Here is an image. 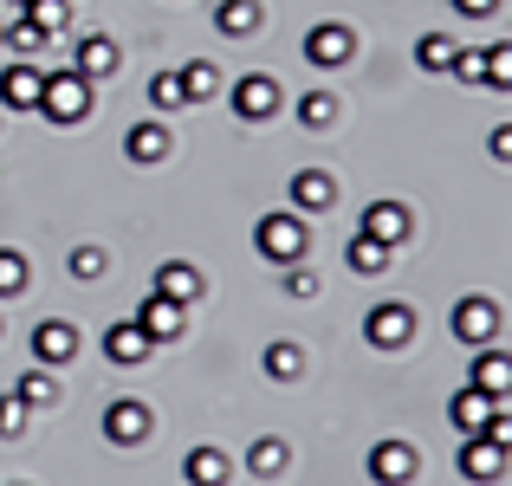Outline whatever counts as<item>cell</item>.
Returning <instances> with one entry per match:
<instances>
[{"label": "cell", "instance_id": "1", "mask_svg": "<svg viewBox=\"0 0 512 486\" xmlns=\"http://www.w3.org/2000/svg\"><path fill=\"white\" fill-rule=\"evenodd\" d=\"M39 111H46L52 124H85V117H91V78L46 72V78H39Z\"/></svg>", "mask_w": 512, "mask_h": 486}, {"label": "cell", "instance_id": "2", "mask_svg": "<svg viewBox=\"0 0 512 486\" xmlns=\"http://www.w3.org/2000/svg\"><path fill=\"white\" fill-rule=\"evenodd\" d=\"M253 247L266 253L273 266H292L312 253V234H305V214H266L260 227H253Z\"/></svg>", "mask_w": 512, "mask_h": 486}, {"label": "cell", "instance_id": "3", "mask_svg": "<svg viewBox=\"0 0 512 486\" xmlns=\"http://www.w3.org/2000/svg\"><path fill=\"white\" fill-rule=\"evenodd\" d=\"M363 337H370L376 350H409V344H415V305H402V299L370 305V318H363Z\"/></svg>", "mask_w": 512, "mask_h": 486}, {"label": "cell", "instance_id": "4", "mask_svg": "<svg viewBox=\"0 0 512 486\" xmlns=\"http://www.w3.org/2000/svg\"><path fill=\"white\" fill-rule=\"evenodd\" d=\"M448 331L461 337V344H474V350L493 344V337H500V305H493L487 292H467V299L448 312Z\"/></svg>", "mask_w": 512, "mask_h": 486}, {"label": "cell", "instance_id": "5", "mask_svg": "<svg viewBox=\"0 0 512 486\" xmlns=\"http://www.w3.org/2000/svg\"><path fill=\"white\" fill-rule=\"evenodd\" d=\"M150 435H156V415H150V402H143V396H124V402L104 409V441L137 448V441H150Z\"/></svg>", "mask_w": 512, "mask_h": 486}, {"label": "cell", "instance_id": "6", "mask_svg": "<svg viewBox=\"0 0 512 486\" xmlns=\"http://www.w3.org/2000/svg\"><path fill=\"white\" fill-rule=\"evenodd\" d=\"M363 467H370L376 486H409L415 474H422V454H415V441H376Z\"/></svg>", "mask_w": 512, "mask_h": 486}, {"label": "cell", "instance_id": "7", "mask_svg": "<svg viewBox=\"0 0 512 486\" xmlns=\"http://www.w3.org/2000/svg\"><path fill=\"white\" fill-rule=\"evenodd\" d=\"M305 59H312V65H325V72H338V65L357 59V33H350L344 20L312 26V33H305Z\"/></svg>", "mask_w": 512, "mask_h": 486}, {"label": "cell", "instance_id": "8", "mask_svg": "<svg viewBox=\"0 0 512 486\" xmlns=\"http://www.w3.org/2000/svg\"><path fill=\"white\" fill-rule=\"evenodd\" d=\"M279 104H286V98H279V85H273L266 72H247V78L234 85V117H240V124H266Z\"/></svg>", "mask_w": 512, "mask_h": 486}, {"label": "cell", "instance_id": "9", "mask_svg": "<svg viewBox=\"0 0 512 486\" xmlns=\"http://www.w3.org/2000/svg\"><path fill=\"white\" fill-rule=\"evenodd\" d=\"M506 461L512 454L500 448V441H487V435H461V474L474 480V486H493L506 474Z\"/></svg>", "mask_w": 512, "mask_h": 486}, {"label": "cell", "instance_id": "10", "mask_svg": "<svg viewBox=\"0 0 512 486\" xmlns=\"http://www.w3.org/2000/svg\"><path fill=\"white\" fill-rule=\"evenodd\" d=\"M137 324H143V337H150V344H169V337L188 331V305H175V299H163V292H150V299L137 305Z\"/></svg>", "mask_w": 512, "mask_h": 486}, {"label": "cell", "instance_id": "11", "mask_svg": "<svg viewBox=\"0 0 512 486\" xmlns=\"http://www.w3.org/2000/svg\"><path fill=\"white\" fill-rule=\"evenodd\" d=\"M104 357H111L117 370H137V363H150V357H156V344L143 337V324H137V318H124V324H111V331H104Z\"/></svg>", "mask_w": 512, "mask_h": 486}, {"label": "cell", "instance_id": "12", "mask_svg": "<svg viewBox=\"0 0 512 486\" xmlns=\"http://www.w3.org/2000/svg\"><path fill=\"white\" fill-rule=\"evenodd\" d=\"M363 234L383 240V247H402V240L415 234V214L402 208V201H370V208H363Z\"/></svg>", "mask_w": 512, "mask_h": 486}, {"label": "cell", "instance_id": "13", "mask_svg": "<svg viewBox=\"0 0 512 486\" xmlns=\"http://www.w3.org/2000/svg\"><path fill=\"white\" fill-rule=\"evenodd\" d=\"M117 65H124V52H117L104 33H85V39L72 46V72H78V78H91V85H98V78H111Z\"/></svg>", "mask_w": 512, "mask_h": 486}, {"label": "cell", "instance_id": "14", "mask_svg": "<svg viewBox=\"0 0 512 486\" xmlns=\"http://www.w3.org/2000/svg\"><path fill=\"white\" fill-rule=\"evenodd\" d=\"M78 357V331L65 318H46V324H33V363H72Z\"/></svg>", "mask_w": 512, "mask_h": 486}, {"label": "cell", "instance_id": "15", "mask_svg": "<svg viewBox=\"0 0 512 486\" xmlns=\"http://www.w3.org/2000/svg\"><path fill=\"white\" fill-rule=\"evenodd\" d=\"M500 409V402L487 396V389H454V402H448V422H454V435H480V428H487V415Z\"/></svg>", "mask_w": 512, "mask_h": 486}, {"label": "cell", "instance_id": "16", "mask_svg": "<svg viewBox=\"0 0 512 486\" xmlns=\"http://www.w3.org/2000/svg\"><path fill=\"white\" fill-rule=\"evenodd\" d=\"M474 389H487L493 402H512V357H506V350L480 344V357H474Z\"/></svg>", "mask_w": 512, "mask_h": 486}, {"label": "cell", "instance_id": "17", "mask_svg": "<svg viewBox=\"0 0 512 486\" xmlns=\"http://www.w3.org/2000/svg\"><path fill=\"white\" fill-rule=\"evenodd\" d=\"M39 78L46 72H33V65H7L0 72V111H39Z\"/></svg>", "mask_w": 512, "mask_h": 486}, {"label": "cell", "instance_id": "18", "mask_svg": "<svg viewBox=\"0 0 512 486\" xmlns=\"http://www.w3.org/2000/svg\"><path fill=\"white\" fill-rule=\"evenodd\" d=\"M292 201H299L305 214H325V208H338V182H331L325 169H299L292 175Z\"/></svg>", "mask_w": 512, "mask_h": 486}, {"label": "cell", "instance_id": "19", "mask_svg": "<svg viewBox=\"0 0 512 486\" xmlns=\"http://www.w3.org/2000/svg\"><path fill=\"white\" fill-rule=\"evenodd\" d=\"M214 26H221L227 39H247V33L266 26V7L260 0H221V7H214Z\"/></svg>", "mask_w": 512, "mask_h": 486}, {"label": "cell", "instance_id": "20", "mask_svg": "<svg viewBox=\"0 0 512 486\" xmlns=\"http://www.w3.org/2000/svg\"><path fill=\"white\" fill-rule=\"evenodd\" d=\"M227 474H234V461L221 448H188V461H182L188 486H227Z\"/></svg>", "mask_w": 512, "mask_h": 486}, {"label": "cell", "instance_id": "21", "mask_svg": "<svg viewBox=\"0 0 512 486\" xmlns=\"http://www.w3.org/2000/svg\"><path fill=\"white\" fill-rule=\"evenodd\" d=\"M169 150H175V143H169L163 124H130V137H124V156L130 162H143V169H150V162H163Z\"/></svg>", "mask_w": 512, "mask_h": 486}, {"label": "cell", "instance_id": "22", "mask_svg": "<svg viewBox=\"0 0 512 486\" xmlns=\"http://www.w3.org/2000/svg\"><path fill=\"white\" fill-rule=\"evenodd\" d=\"M156 292H163V299H175V305H195L201 299V273L188 260H169L163 273H156Z\"/></svg>", "mask_w": 512, "mask_h": 486}, {"label": "cell", "instance_id": "23", "mask_svg": "<svg viewBox=\"0 0 512 486\" xmlns=\"http://www.w3.org/2000/svg\"><path fill=\"white\" fill-rule=\"evenodd\" d=\"M266 376H273V383H299L305 376V344H292V337H279V344H266Z\"/></svg>", "mask_w": 512, "mask_h": 486}, {"label": "cell", "instance_id": "24", "mask_svg": "<svg viewBox=\"0 0 512 486\" xmlns=\"http://www.w3.org/2000/svg\"><path fill=\"white\" fill-rule=\"evenodd\" d=\"M13 396L26 402V409H59V383H52V370L46 363H33V370L13 383Z\"/></svg>", "mask_w": 512, "mask_h": 486}, {"label": "cell", "instance_id": "25", "mask_svg": "<svg viewBox=\"0 0 512 486\" xmlns=\"http://www.w3.org/2000/svg\"><path fill=\"white\" fill-rule=\"evenodd\" d=\"M286 461H292V448H286L279 435H260V441L247 448V467H253L260 480H279V474H286Z\"/></svg>", "mask_w": 512, "mask_h": 486}, {"label": "cell", "instance_id": "26", "mask_svg": "<svg viewBox=\"0 0 512 486\" xmlns=\"http://www.w3.org/2000/svg\"><path fill=\"white\" fill-rule=\"evenodd\" d=\"M20 20H33L46 39H59L65 26H72V0H26V7H20Z\"/></svg>", "mask_w": 512, "mask_h": 486}, {"label": "cell", "instance_id": "27", "mask_svg": "<svg viewBox=\"0 0 512 486\" xmlns=\"http://www.w3.org/2000/svg\"><path fill=\"white\" fill-rule=\"evenodd\" d=\"M389 253H396V247H383V240H370V234H350L344 266H350V273H383V266H389Z\"/></svg>", "mask_w": 512, "mask_h": 486}, {"label": "cell", "instance_id": "28", "mask_svg": "<svg viewBox=\"0 0 512 486\" xmlns=\"http://www.w3.org/2000/svg\"><path fill=\"white\" fill-rule=\"evenodd\" d=\"M454 52H461V39H448V33H422L415 39V65H422V72H448Z\"/></svg>", "mask_w": 512, "mask_h": 486}, {"label": "cell", "instance_id": "29", "mask_svg": "<svg viewBox=\"0 0 512 486\" xmlns=\"http://www.w3.org/2000/svg\"><path fill=\"white\" fill-rule=\"evenodd\" d=\"M299 124L305 130H331L338 124V91H305L299 98Z\"/></svg>", "mask_w": 512, "mask_h": 486}, {"label": "cell", "instance_id": "30", "mask_svg": "<svg viewBox=\"0 0 512 486\" xmlns=\"http://www.w3.org/2000/svg\"><path fill=\"white\" fill-rule=\"evenodd\" d=\"M175 78H182L188 104H201V98H214V91H221V72H214L208 59H188V65H182V72H175Z\"/></svg>", "mask_w": 512, "mask_h": 486}, {"label": "cell", "instance_id": "31", "mask_svg": "<svg viewBox=\"0 0 512 486\" xmlns=\"http://www.w3.org/2000/svg\"><path fill=\"white\" fill-rule=\"evenodd\" d=\"M150 104H156V111H182V104H188L182 78H175V72H156L150 78Z\"/></svg>", "mask_w": 512, "mask_h": 486}, {"label": "cell", "instance_id": "32", "mask_svg": "<svg viewBox=\"0 0 512 486\" xmlns=\"http://www.w3.org/2000/svg\"><path fill=\"white\" fill-rule=\"evenodd\" d=\"M448 72H454V78H467V85H487V46H461Z\"/></svg>", "mask_w": 512, "mask_h": 486}, {"label": "cell", "instance_id": "33", "mask_svg": "<svg viewBox=\"0 0 512 486\" xmlns=\"http://www.w3.org/2000/svg\"><path fill=\"white\" fill-rule=\"evenodd\" d=\"M0 46H13V52H20V59H33V52H39V46H46V33H39V26H33V20H13V26H7V33H0Z\"/></svg>", "mask_w": 512, "mask_h": 486}, {"label": "cell", "instance_id": "34", "mask_svg": "<svg viewBox=\"0 0 512 486\" xmlns=\"http://www.w3.org/2000/svg\"><path fill=\"white\" fill-rule=\"evenodd\" d=\"M286 273V299H318V273H312V260H292V266H279Z\"/></svg>", "mask_w": 512, "mask_h": 486}, {"label": "cell", "instance_id": "35", "mask_svg": "<svg viewBox=\"0 0 512 486\" xmlns=\"http://www.w3.org/2000/svg\"><path fill=\"white\" fill-rule=\"evenodd\" d=\"M26 286V253H13V247H0V299H13V292Z\"/></svg>", "mask_w": 512, "mask_h": 486}, {"label": "cell", "instance_id": "36", "mask_svg": "<svg viewBox=\"0 0 512 486\" xmlns=\"http://www.w3.org/2000/svg\"><path fill=\"white\" fill-rule=\"evenodd\" d=\"M104 273H111V253H98V247H78L72 253V279H85V286H91V279H104Z\"/></svg>", "mask_w": 512, "mask_h": 486}, {"label": "cell", "instance_id": "37", "mask_svg": "<svg viewBox=\"0 0 512 486\" xmlns=\"http://www.w3.org/2000/svg\"><path fill=\"white\" fill-rule=\"evenodd\" d=\"M487 85L512 91V39H500V46H487Z\"/></svg>", "mask_w": 512, "mask_h": 486}, {"label": "cell", "instance_id": "38", "mask_svg": "<svg viewBox=\"0 0 512 486\" xmlns=\"http://www.w3.org/2000/svg\"><path fill=\"white\" fill-rule=\"evenodd\" d=\"M26 415H33V409H26V402L20 396H13V389H7V396H0V435H26Z\"/></svg>", "mask_w": 512, "mask_h": 486}, {"label": "cell", "instance_id": "39", "mask_svg": "<svg viewBox=\"0 0 512 486\" xmlns=\"http://www.w3.org/2000/svg\"><path fill=\"white\" fill-rule=\"evenodd\" d=\"M480 435H487V441H500V448L512 454V409H493V415H487V428H480Z\"/></svg>", "mask_w": 512, "mask_h": 486}, {"label": "cell", "instance_id": "40", "mask_svg": "<svg viewBox=\"0 0 512 486\" xmlns=\"http://www.w3.org/2000/svg\"><path fill=\"white\" fill-rule=\"evenodd\" d=\"M487 150L500 156V162H512V124H500V130H493V137H487Z\"/></svg>", "mask_w": 512, "mask_h": 486}, {"label": "cell", "instance_id": "41", "mask_svg": "<svg viewBox=\"0 0 512 486\" xmlns=\"http://www.w3.org/2000/svg\"><path fill=\"white\" fill-rule=\"evenodd\" d=\"M493 7H500V0H454V13H467V20H487Z\"/></svg>", "mask_w": 512, "mask_h": 486}, {"label": "cell", "instance_id": "42", "mask_svg": "<svg viewBox=\"0 0 512 486\" xmlns=\"http://www.w3.org/2000/svg\"><path fill=\"white\" fill-rule=\"evenodd\" d=\"M13 7H26V0H13Z\"/></svg>", "mask_w": 512, "mask_h": 486}, {"label": "cell", "instance_id": "43", "mask_svg": "<svg viewBox=\"0 0 512 486\" xmlns=\"http://www.w3.org/2000/svg\"><path fill=\"white\" fill-rule=\"evenodd\" d=\"M0 33H7V26H0Z\"/></svg>", "mask_w": 512, "mask_h": 486}, {"label": "cell", "instance_id": "44", "mask_svg": "<svg viewBox=\"0 0 512 486\" xmlns=\"http://www.w3.org/2000/svg\"><path fill=\"white\" fill-rule=\"evenodd\" d=\"M0 331H7V324H0Z\"/></svg>", "mask_w": 512, "mask_h": 486}]
</instances>
